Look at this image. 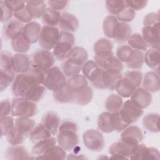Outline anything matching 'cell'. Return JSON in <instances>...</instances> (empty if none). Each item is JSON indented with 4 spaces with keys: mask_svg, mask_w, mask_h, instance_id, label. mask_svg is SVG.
I'll return each instance as SVG.
<instances>
[{
    "mask_svg": "<svg viewBox=\"0 0 160 160\" xmlns=\"http://www.w3.org/2000/svg\"><path fill=\"white\" fill-rule=\"evenodd\" d=\"M98 128L101 131L105 133L114 131L111 124L109 112H103L100 114L98 119Z\"/></svg>",
    "mask_w": 160,
    "mask_h": 160,
    "instance_id": "f6af8a7d",
    "label": "cell"
},
{
    "mask_svg": "<svg viewBox=\"0 0 160 160\" xmlns=\"http://www.w3.org/2000/svg\"><path fill=\"white\" fill-rule=\"evenodd\" d=\"M112 49L113 44L112 42L105 38L99 39L94 45V52L95 54L112 51Z\"/></svg>",
    "mask_w": 160,
    "mask_h": 160,
    "instance_id": "681fc988",
    "label": "cell"
},
{
    "mask_svg": "<svg viewBox=\"0 0 160 160\" xmlns=\"http://www.w3.org/2000/svg\"><path fill=\"white\" fill-rule=\"evenodd\" d=\"M54 62V56L49 51L41 49L33 54L31 60V67L44 72L53 67Z\"/></svg>",
    "mask_w": 160,
    "mask_h": 160,
    "instance_id": "5b68a950",
    "label": "cell"
},
{
    "mask_svg": "<svg viewBox=\"0 0 160 160\" xmlns=\"http://www.w3.org/2000/svg\"><path fill=\"white\" fill-rule=\"evenodd\" d=\"M144 61H145L148 67L154 70L156 73L159 74L160 62L159 49L151 48L147 50L144 56Z\"/></svg>",
    "mask_w": 160,
    "mask_h": 160,
    "instance_id": "83f0119b",
    "label": "cell"
},
{
    "mask_svg": "<svg viewBox=\"0 0 160 160\" xmlns=\"http://www.w3.org/2000/svg\"><path fill=\"white\" fill-rule=\"evenodd\" d=\"M78 127L77 124L72 121H65L62 122L61 125L59 126L58 131H61V130H72L77 131Z\"/></svg>",
    "mask_w": 160,
    "mask_h": 160,
    "instance_id": "03108f58",
    "label": "cell"
},
{
    "mask_svg": "<svg viewBox=\"0 0 160 160\" xmlns=\"http://www.w3.org/2000/svg\"><path fill=\"white\" fill-rule=\"evenodd\" d=\"M142 33V37L148 46L153 49H159V27L144 26Z\"/></svg>",
    "mask_w": 160,
    "mask_h": 160,
    "instance_id": "e0dca14e",
    "label": "cell"
},
{
    "mask_svg": "<svg viewBox=\"0 0 160 160\" xmlns=\"http://www.w3.org/2000/svg\"><path fill=\"white\" fill-rule=\"evenodd\" d=\"M66 82L73 91H78L88 86V81L84 75L79 74L68 78Z\"/></svg>",
    "mask_w": 160,
    "mask_h": 160,
    "instance_id": "ab89813d",
    "label": "cell"
},
{
    "mask_svg": "<svg viewBox=\"0 0 160 160\" xmlns=\"http://www.w3.org/2000/svg\"><path fill=\"white\" fill-rule=\"evenodd\" d=\"M11 45L14 51L18 53H25L28 52L31 48V44L26 40L22 35L12 40Z\"/></svg>",
    "mask_w": 160,
    "mask_h": 160,
    "instance_id": "c3c4849f",
    "label": "cell"
},
{
    "mask_svg": "<svg viewBox=\"0 0 160 160\" xmlns=\"http://www.w3.org/2000/svg\"><path fill=\"white\" fill-rule=\"evenodd\" d=\"M88 54L86 50L79 46L73 48L66 58V59L76 62L82 66L88 61Z\"/></svg>",
    "mask_w": 160,
    "mask_h": 160,
    "instance_id": "1f68e13d",
    "label": "cell"
},
{
    "mask_svg": "<svg viewBox=\"0 0 160 160\" xmlns=\"http://www.w3.org/2000/svg\"><path fill=\"white\" fill-rule=\"evenodd\" d=\"M56 142V139L51 137L48 139L38 141L34 145L32 149V153L36 156L41 155L47 151L49 148L55 146Z\"/></svg>",
    "mask_w": 160,
    "mask_h": 160,
    "instance_id": "d590c367",
    "label": "cell"
},
{
    "mask_svg": "<svg viewBox=\"0 0 160 160\" xmlns=\"http://www.w3.org/2000/svg\"><path fill=\"white\" fill-rule=\"evenodd\" d=\"M60 31L56 27L43 26L41 28L38 42L39 46L45 50H51L57 44Z\"/></svg>",
    "mask_w": 160,
    "mask_h": 160,
    "instance_id": "8992f818",
    "label": "cell"
},
{
    "mask_svg": "<svg viewBox=\"0 0 160 160\" xmlns=\"http://www.w3.org/2000/svg\"><path fill=\"white\" fill-rule=\"evenodd\" d=\"M58 26L61 31L72 33L78 29L79 21L74 15L64 12L61 16Z\"/></svg>",
    "mask_w": 160,
    "mask_h": 160,
    "instance_id": "ffe728a7",
    "label": "cell"
},
{
    "mask_svg": "<svg viewBox=\"0 0 160 160\" xmlns=\"http://www.w3.org/2000/svg\"><path fill=\"white\" fill-rule=\"evenodd\" d=\"M60 119L58 115L52 111L45 113L41 119L42 125L51 134L56 135L59 126Z\"/></svg>",
    "mask_w": 160,
    "mask_h": 160,
    "instance_id": "44dd1931",
    "label": "cell"
},
{
    "mask_svg": "<svg viewBox=\"0 0 160 160\" xmlns=\"http://www.w3.org/2000/svg\"><path fill=\"white\" fill-rule=\"evenodd\" d=\"M26 7L29 11L32 18L36 19L42 17L46 5L44 1H26Z\"/></svg>",
    "mask_w": 160,
    "mask_h": 160,
    "instance_id": "836d02e7",
    "label": "cell"
},
{
    "mask_svg": "<svg viewBox=\"0 0 160 160\" xmlns=\"http://www.w3.org/2000/svg\"><path fill=\"white\" fill-rule=\"evenodd\" d=\"M61 14L59 11H54L49 8H46L42 15V21L44 26L56 27L59 25Z\"/></svg>",
    "mask_w": 160,
    "mask_h": 160,
    "instance_id": "4dcf8cb0",
    "label": "cell"
},
{
    "mask_svg": "<svg viewBox=\"0 0 160 160\" xmlns=\"http://www.w3.org/2000/svg\"><path fill=\"white\" fill-rule=\"evenodd\" d=\"M13 16H14L15 19L19 20L22 23L23 22L28 23L31 22L32 19H33L31 14L30 13L28 9V8L26 6L22 10L18 11L16 12H14Z\"/></svg>",
    "mask_w": 160,
    "mask_h": 160,
    "instance_id": "680465c9",
    "label": "cell"
},
{
    "mask_svg": "<svg viewBox=\"0 0 160 160\" xmlns=\"http://www.w3.org/2000/svg\"><path fill=\"white\" fill-rule=\"evenodd\" d=\"M119 112L124 121L130 125L139 120L143 114V111L136 106L131 100H128L122 104Z\"/></svg>",
    "mask_w": 160,
    "mask_h": 160,
    "instance_id": "30bf717a",
    "label": "cell"
},
{
    "mask_svg": "<svg viewBox=\"0 0 160 160\" xmlns=\"http://www.w3.org/2000/svg\"><path fill=\"white\" fill-rule=\"evenodd\" d=\"M76 132L72 130L59 131L56 138L59 145L64 150H72L79 142V138Z\"/></svg>",
    "mask_w": 160,
    "mask_h": 160,
    "instance_id": "7c38bea8",
    "label": "cell"
},
{
    "mask_svg": "<svg viewBox=\"0 0 160 160\" xmlns=\"http://www.w3.org/2000/svg\"><path fill=\"white\" fill-rule=\"evenodd\" d=\"M131 159H159L160 154L158 149L153 147H147L144 144H139L136 147Z\"/></svg>",
    "mask_w": 160,
    "mask_h": 160,
    "instance_id": "9a60e30c",
    "label": "cell"
},
{
    "mask_svg": "<svg viewBox=\"0 0 160 160\" xmlns=\"http://www.w3.org/2000/svg\"><path fill=\"white\" fill-rule=\"evenodd\" d=\"M15 72L13 70L0 69V89H6L15 79Z\"/></svg>",
    "mask_w": 160,
    "mask_h": 160,
    "instance_id": "b9f144b4",
    "label": "cell"
},
{
    "mask_svg": "<svg viewBox=\"0 0 160 160\" xmlns=\"http://www.w3.org/2000/svg\"><path fill=\"white\" fill-rule=\"evenodd\" d=\"M52 92L54 99L56 102L59 103L73 102L74 91L66 82Z\"/></svg>",
    "mask_w": 160,
    "mask_h": 160,
    "instance_id": "d6986e66",
    "label": "cell"
},
{
    "mask_svg": "<svg viewBox=\"0 0 160 160\" xmlns=\"http://www.w3.org/2000/svg\"><path fill=\"white\" fill-rule=\"evenodd\" d=\"M118 20L115 16L109 15L105 18L102 23L103 32L105 36L109 38H112V34Z\"/></svg>",
    "mask_w": 160,
    "mask_h": 160,
    "instance_id": "bcb514c9",
    "label": "cell"
},
{
    "mask_svg": "<svg viewBox=\"0 0 160 160\" xmlns=\"http://www.w3.org/2000/svg\"><path fill=\"white\" fill-rule=\"evenodd\" d=\"M11 114L18 118H31L36 114L37 108L35 102L24 98L16 97L12 100Z\"/></svg>",
    "mask_w": 160,
    "mask_h": 160,
    "instance_id": "3957f363",
    "label": "cell"
},
{
    "mask_svg": "<svg viewBox=\"0 0 160 160\" xmlns=\"http://www.w3.org/2000/svg\"><path fill=\"white\" fill-rule=\"evenodd\" d=\"M51 134L42 125L39 124L35 126L29 134V139L32 142L48 139L51 137Z\"/></svg>",
    "mask_w": 160,
    "mask_h": 160,
    "instance_id": "f35d334b",
    "label": "cell"
},
{
    "mask_svg": "<svg viewBox=\"0 0 160 160\" xmlns=\"http://www.w3.org/2000/svg\"><path fill=\"white\" fill-rule=\"evenodd\" d=\"M122 104V99L119 95L112 94L106 100L105 109L109 112H117L121 109Z\"/></svg>",
    "mask_w": 160,
    "mask_h": 160,
    "instance_id": "74e56055",
    "label": "cell"
},
{
    "mask_svg": "<svg viewBox=\"0 0 160 160\" xmlns=\"http://www.w3.org/2000/svg\"><path fill=\"white\" fill-rule=\"evenodd\" d=\"M148 2V1H126V4L134 11L142 9L146 6Z\"/></svg>",
    "mask_w": 160,
    "mask_h": 160,
    "instance_id": "e7e4bbea",
    "label": "cell"
},
{
    "mask_svg": "<svg viewBox=\"0 0 160 160\" xmlns=\"http://www.w3.org/2000/svg\"><path fill=\"white\" fill-rule=\"evenodd\" d=\"M35 122L30 118H18L15 120L14 127L26 138L29 136L34 128Z\"/></svg>",
    "mask_w": 160,
    "mask_h": 160,
    "instance_id": "f546056e",
    "label": "cell"
},
{
    "mask_svg": "<svg viewBox=\"0 0 160 160\" xmlns=\"http://www.w3.org/2000/svg\"><path fill=\"white\" fill-rule=\"evenodd\" d=\"M35 85L24 74H18L12 82V92L16 97L25 98L30 88Z\"/></svg>",
    "mask_w": 160,
    "mask_h": 160,
    "instance_id": "4fadbf2b",
    "label": "cell"
},
{
    "mask_svg": "<svg viewBox=\"0 0 160 160\" xmlns=\"http://www.w3.org/2000/svg\"><path fill=\"white\" fill-rule=\"evenodd\" d=\"M133 49L129 47L128 45H122L119 46L117 49L116 52V56L122 62H126L129 59Z\"/></svg>",
    "mask_w": 160,
    "mask_h": 160,
    "instance_id": "db71d44e",
    "label": "cell"
},
{
    "mask_svg": "<svg viewBox=\"0 0 160 160\" xmlns=\"http://www.w3.org/2000/svg\"><path fill=\"white\" fill-rule=\"evenodd\" d=\"M136 146L128 145L121 140L114 142L109 148V152L111 155L110 158L118 159H130Z\"/></svg>",
    "mask_w": 160,
    "mask_h": 160,
    "instance_id": "8fae6325",
    "label": "cell"
},
{
    "mask_svg": "<svg viewBox=\"0 0 160 160\" xmlns=\"http://www.w3.org/2000/svg\"><path fill=\"white\" fill-rule=\"evenodd\" d=\"M66 82V76L58 66H53L44 72L42 85L49 91H54Z\"/></svg>",
    "mask_w": 160,
    "mask_h": 160,
    "instance_id": "52a82bcc",
    "label": "cell"
},
{
    "mask_svg": "<svg viewBox=\"0 0 160 160\" xmlns=\"http://www.w3.org/2000/svg\"><path fill=\"white\" fill-rule=\"evenodd\" d=\"M128 44L129 47L135 50L146 51L148 45L142 38V36L139 33L133 34L128 40Z\"/></svg>",
    "mask_w": 160,
    "mask_h": 160,
    "instance_id": "7bdbcfd3",
    "label": "cell"
},
{
    "mask_svg": "<svg viewBox=\"0 0 160 160\" xmlns=\"http://www.w3.org/2000/svg\"><path fill=\"white\" fill-rule=\"evenodd\" d=\"M126 6V1L108 0L106 1V9L112 16L117 15Z\"/></svg>",
    "mask_w": 160,
    "mask_h": 160,
    "instance_id": "816d5d0a",
    "label": "cell"
},
{
    "mask_svg": "<svg viewBox=\"0 0 160 160\" xmlns=\"http://www.w3.org/2000/svg\"><path fill=\"white\" fill-rule=\"evenodd\" d=\"M92 90L89 86L78 91H74V99L72 103L85 106L91 102L92 98Z\"/></svg>",
    "mask_w": 160,
    "mask_h": 160,
    "instance_id": "f1b7e54d",
    "label": "cell"
},
{
    "mask_svg": "<svg viewBox=\"0 0 160 160\" xmlns=\"http://www.w3.org/2000/svg\"><path fill=\"white\" fill-rule=\"evenodd\" d=\"M66 157L65 150L60 146H54L49 148L44 154L37 156L34 159H64Z\"/></svg>",
    "mask_w": 160,
    "mask_h": 160,
    "instance_id": "d6a6232c",
    "label": "cell"
},
{
    "mask_svg": "<svg viewBox=\"0 0 160 160\" xmlns=\"http://www.w3.org/2000/svg\"><path fill=\"white\" fill-rule=\"evenodd\" d=\"M74 43L75 38L72 33L61 31L59 40L53 48L52 54L54 58L59 61L66 59Z\"/></svg>",
    "mask_w": 160,
    "mask_h": 160,
    "instance_id": "7a4b0ae2",
    "label": "cell"
},
{
    "mask_svg": "<svg viewBox=\"0 0 160 160\" xmlns=\"http://www.w3.org/2000/svg\"><path fill=\"white\" fill-rule=\"evenodd\" d=\"M1 6V22H7L10 20L12 16L14 15V12L7 6V5L4 3V1H0Z\"/></svg>",
    "mask_w": 160,
    "mask_h": 160,
    "instance_id": "91938a15",
    "label": "cell"
},
{
    "mask_svg": "<svg viewBox=\"0 0 160 160\" xmlns=\"http://www.w3.org/2000/svg\"><path fill=\"white\" fill-rule=\"evenodd\" d=\"M135 11L126 6L116 15V18L121 22H128L132 21L135 18Z\"/></svg>",
    "mask_w": 160,
    "mask_h": 160,
    "instance_id": "f5cc1de1",
    "label": "cell"
},
{
    "mask_svg": "<svg viewBox=\"0 0 160 160\" xmlns=\"http://www.w3.org/2000/svg\"><path fill=\"white\" fill-rule=\"evenodd\" d=\"M110 121L113 131L121 132L129 125L122 119L119 111L114 112H110Z\"/></svg>",
    "mask_w": 160,
    "mask_h": 160,
    "instance_id": "7dc6e473",
    "label": "cell"
},
{
    "mask_svg": "<svg viewBox=\"0 0 160 160\" xmlns=\"http://www.w3.org/2000/svg\"><path fill=\"white\" fill-rule=\"evenodd\" d=\"M144 26L159 27V12H151L148 14L144 18Z\"/></svg>",
    "mask_w": 160,
    "mask_h": 160,
    "instance_id": "6f0895ef",
    "label": "cell"
},
{
    "mask_svg": "<svg viewBox=\"0 0 160 160\" xmlns=\"http://www.w3.org/2000/svg\"><path fill=\"white\" fill-rule=\"evenodd\" d=\"M47 2L49 8L56 11L64 9L68 4V1H48Z\"/></svg>",
    "mask_w": 160,
    "mask_h": 160,
    "instance_id": "be15d7a7",
    "label": "cell"
},
{
    "mask_svg": "<svg viewBox=\"0 0 160 160\" xmlns=\"http://www.w3.org/2000/svg\"><path fill=\"white\" fill-rule=\"evenodd\" d=\"M24 27L23 23L19 20L11 19L4 26V34L7 39L14 40L22 34Z\"/></svg>",
    "mask_w": 160,
    "mask_h": 160,
    "instance_id": "2e32d148",
    "label": "cell"
},
{
    "mask_svg": "<svg viewBox=\"0 0 160 160\" xmlns=\"http://www.w3.org/2000/svg\"><path fill=\"white\" fill-rule=\"evenodd\" d=\"M62 71L66 77H71L79 74L82 70V66L68 59H65L61 65Z\"/></svg>",
    "mask_w": 160,
    "mask_h": 160,
    "instance_id": "60d3db41",
    "label": "cell"
},
{
    "mask_svg": "<svg viewBox=\"0 0 160 160\" xmlns=\"http://www.w3.org/2000/svg\"><path fill=\"white\" fill-rule=\"evenodd\" d=\"M144 54L139 50L133 49L132 52L126 62L127 67L132 70H139L141 69L144 63Z\"/></svg>",
    "mask_w": 160,
    "mask_h": 160,
    "instance_id": "e575fe53",
    "label": "cell"
},
{
    "mask_svg": "<svg viewBox=\"0 0 160 160\" xmlns=\"http://www.w3.org/2000/svg\"><path fill=\"white\" fill-rule=\"evenodd\" d=\"M131 101L138 108L142 109L150 105L152 101V96L143 88L139 87L131 94Z\"/></svg>",
    "mask_w": 160,
    "mask_h": 160,
    "instance_id": "ac0fdd59",
    "label": "cell"
},
{
    "mask_svg": "<svg viewBox=\"0 0 160 160\" xmlns=\"http://www.w3.org/2000/svg\"><path fill=\"white\" fill-rule=\"evenodd\" d=\"M142 87L149 92L159 91L160 87L159 74L154 71H149L145 74L142 79Z\"/></svg>",
    "mask_w": 160,
    "mask_h": 160,
    "instance_id": "d4e9b609",
    "label": "cell"
},
{
    "mask_svg": "<svg viewBox=\"0 0 160 160\" xmlns=\"http://www.w3.org/2000/svg\"><path fill=\"white\" fill-rule=\"evenodd\" d=\"M45 87L41 85H33L28 91L24 98L36 102L40 101L44 96Z\"/></svg>",
    "mask_w": 160,
    "mask_h": 160,
    "instance_id": "ee69618b",
    "label": "cell"
},
{
    "mask_svg": "<svg viewBox=\"0 0 160 160\" xmlns=\"http://www.w3.org/2000/svg\"><path fill=\"white\" fill-rule=\"evenodd\" d=\"M83 75L92 86L97 89H105L102 82V74L104 69L100 68L94 61H87L82 66Z\"/></svg>",
    "mask_w": 160,
    "mask_h": 160,
    "instance_id": "277c9868",
    "label": "cell"
},
{
    "mask_svg": "<svg viewBox=\"0 0 160 160\" xmlns=\"http://www.w3.org/2000/svg\"><path fill=\"white\" fill-rule=\"evenodd\" d=\"M82 141L86 148L94 152L101 151L105 145L104 138L102 133L94 129H88L83 133Z\"/></svg>",
    "mask_w": 160,
    "mask_h": 160,
    "instance_id": "9c48e42d",
    "label": "cell"
},
{
    "mask_svg": "<svg viewBox=\"0 0 160 160\" xmlns=\"http://www.w3.org/2000/svg\"><path fill=\"white\" fill-rule=\"evenodd\" d=\"M132 29L127 22H118L112 34V38L118 42H124L131 36Z\"/></svg>",
    "mask_w": 160,
    "mask_h": 160,
    "instance_id": "484cf974",
    "label": "cell"
},
{
    "mask_svg": "<svg viewBox=\"0 0 160 160\" xmlns=\"http://www.w3.org/2000/svg\"><path fill=\"white\" fill-rule=\"evenodd\" d=\"M12 57L9 52L2 51L1 53V61H0V69L13 70L12 69ZM14 71V70H13Z\"/></svg>",
    "mask_w": 160,
    "mask_h": 160,
    "instance_id": "9f6ffc18",
    "label": "cell"
},
{
    "mask_svg": "<svg viewBox=\"0 0 160 160\" xmlns=\"http://www.w3.org/2000/svg\"><path fill=\"white\" fill-rule=\"evenodd\" d=\"M94 62L103 69H116L122 71V62L114 54L112 51L95 54Z\"/></svg>",
    "mask_w": 160,
    "mask_h": 160,
    "instance_id": "ba28073f",
    "label": "cell"
},
{
    "mask_svg": "<svg viewBox=\"0 0 160 160\" xmlns=\"http://www.w3.org/2000/svg\"><path fill=\"white\" fill-rule=\"evenodd\" d=\"M159 116L156 113H150L146 115L142 119L143 126L148 131L152 132H158Z\"/></svg>",
    "mask_w": 160,
    "mask_h": 160,
    "instance_id": "8d00e7d4",
    "label": "cell"
},
{
    "mask_svg": "<svg viewBox=\"0 0 160 160\" xmlns=\"http://www.w3.org/2000/svg\"><path fill=\"white\" fill-rule=\"evenodd\" d=\"M7 6L14 13L24 9L26 6V1H4Z\"/></svg>",
    "mask_w": 160,
    "mask_h": 160,
    "instance_id": "94428289",
    "label": "cell"
},
{
    "mask_svg": "<svg viewBox=\"0 0 160 160\" xmlns=\"http://www.w3.org/2000/svg\"><path fill=\"white\" fill-rule=\"evenodd\" d=\"M31 60L29 56L24 53H17L12 57V69L18 74L28 71L31 68Z\"/></svg>",
    "mask_w": 160,
    "mask_h": 160,
    "instance_id": "603a6c76",
    "label": "cell"
},
{
    "mask_svg": "<svg viewBox=\"0 0 160 160\" xmlns=\"http://www.w3.org/2000/svg\"><path fill=\"white\" fill-rule=\"evenodd\" d=\"M121 140L131 146H136L143 140L141 129L136 126H128L121 134Z\"/></svg>",
    "mask_w": 160,
    "mask_h": 160,
    "instance_id": "5bb4252c",
    "label": "cell"
},
{
    "mask_svg": "<svg viewBox=\"0 0 160 160\" xmlns=\"http://www.w3.org/2000/svg\"><path fill=\"white\" fill-rule=\"evenodd\" d=\"M1 107V112L0 117H4L8 116L11 112L12 104L8 99H3L1 101L0 103Z\"/></svg>",
    "mask_w": 160,
    "mask_h": 160,
    "instance_id": "6125c7cd",
    "label": "cell"
},
{
    "mask_svg": "<svg viewBox=\"0 0 160 160\" xmlns=\"http://www.w3.org/2000/svg\"><path fill=\"white\" fill-rule=\"evenodd\" d=\"M41 28L38 22L31 21L25 24L22 35L31 44H34L38 41Z\"/></svg>",
    "mask_w": 160,
    "mask_h": 160,
    "instance_id": "7402d4cb",
    "label": "cell"
},
{
    "mask_svg": "<svg viewBox=\"0 0 160 160\" xmlns=\"http://www.w3.org/2000/svg\"><path fill=\"white\" fill-rule=\"evenodd\" d=\"M142 81V73L139 70L127 71L118 82L115 90L122 98H129L139 87Z\"/></svg>",
    "mask_w": 160,
    "mask_h": 160,
    "instance_id": "6da1fadb",
    "label": "cell"
},
{
    "mask_svg": "<svg viewBox=\"0 0 160 160\" xmlns=\"http://www.w3.org/2000/svg\"><path fill=\"white\" fill-rule=\"evenodd\" d=\"M8 143L11 146H16L22 144L26 138L22 136L14 126L6 135Z\"/></svg>",
    "mask_w": 160,
    "mask_h": 160,
    "instance_id": "f907efd6",
    "label": "cell"
},
{
    "mask_svg": "<svg viewBox=\"0 0 160 160\" xmlns=\"http://www.w3.org/2000/svg\"><path fill=\"white\" fill-rule=\"evenodd\" d=\"M5 158L10 160L30 159L32 158L28 154L27 149L22 146H11L8 148L5 152Z\"/></svg>",
    "mask_w": 160,
    "mask_h": 160,
    "instance_id": "4316f807",
    "label": "cell"
},
{
    "mask_svg": "<svg viewBox=\"0 0 160 160\" xmlns=\"http://www.w3.org/2000/svg\"><path fill=\"white\" fill-rule=\"evenodd\" d=\"M122 77V71L116 69H106L102 74V82L105 89H115L118 82Z\"/></svg>",
    "mask_w": 160,
    "mask_h": 160,
    "instance_id": "cb8c5ba5",
    "label": "cell"
},
{
    "mask_svg": "<svg viewBox=\"0 0 160 160\" xmlns=\"http://www.w3.org/2000/svg\"><path fill=\"white\" fill-rule=\"evenodd\" d=\"M1 136H6L8 132L14 126V119L11 116H4L0 118Z\"/></svg>",
    "mask_w": 160,
    "mask_h": 160,
    "instance_id": "11a10c76",
    "label": "cell"
}]
</instances>
